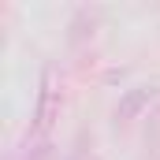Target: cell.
<instances>
[{
    "mask_svg": "<svg viewBox=\"0 0 160 160\" xmlns=\"http://www.w3.org/2000/svg\"><path fill=\"white\" fill-rule=\"evenodd\" d=\"M60 104H63V93H60V82L52 71L41 75V89H38V104H34V123H30V134L34 138H48L52 123L60 119Z\"/></svg>",
    "mask_w": 160,
    "mask_h": 160,
    "instance_id": "6da1fadb",
    "label": "cell"
},
{
    "mask_svg": "<svg viewBox=\"0 0 160 160\" xmlns=\"http://www.w3.org/2000/svg\"><path fill=\"white\" fill-rule=\"evenodd\" d=\"M157 97H160L157 86H134V89H127V93L119 97V104H116V123H119V127H127V123L142 119Z\"/></svg>",
    "mask_w": 160,
    "mask_h": 160,
    "instance_id": "7a4b0ae2",
    "label": "cell"
},
{
    "mask_svg": "<svg viewBox=\"0 0 160 160\" xmlns=\"http://www.w3.org/2000/svg\"><path fill=\"white\" fill-rule=\"evenodd\" d=\"M56 153H52V142L48 138H34V142H26V153H22V160H52Z\"/></svg>",
    "mask_w": 160,
    "mask_h": 160,
    "instance_id": "3957f363",
    "label": "cell"
},
{
    "mask_svg": "<svg viewBox=\"0 0 160 160\" xmlns=\"http://www.w3.org/2000/svg\"><path fill=\"white\" fill-rule=\"evenodd\" d=\"M89 160H97V157H89Z\"/></svg>",
    "mask_w": 160,
    "mask_h": 160,
    "instance_id": "277c9868",
    "label": "cell"
}]
</instances>
